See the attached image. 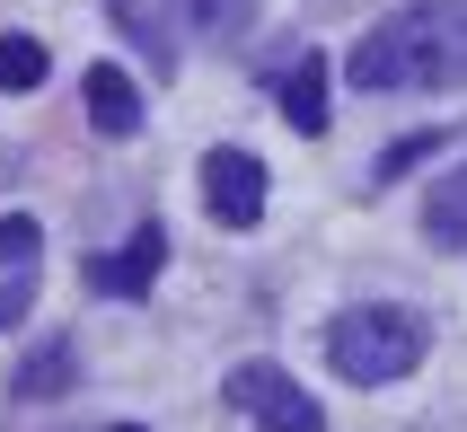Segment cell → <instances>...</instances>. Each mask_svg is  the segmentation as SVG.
<instances>
[{"label":"cell","instance_id":"obj_6","mask_svg":"<svg viewBox=\"0 0 467 432\" xmlns=\"http://www.w3.org/2000/svg\"><path fill=\"white\" fill-rule=\"evenodd\" d=\"M79 106H88V124H98L106 142H132V132H141V89L124 79V62H88Z\"/></svg>","mask_w":467,"mask_h":432},{"label":"cell","instance_id":"obj_8","mask_svg":"<svg viewBox=\"0 0 467 432\" xmlns=\"http://www.w3.org/2000/svg\"><path fill=\"white\" fill-rule=\"evenodd\" d=\"M283 115H291V132H327V53H300V71L283 79Z\"/></svg>","mask_w":467,"mask_h":432},{"label":"cell","instance_id":"obj_10","mask_svg":"<svg viewBox=\"0 0 467 432\" xmlns=\"http://www.w3.org/2000/svg\"><path fill=\"white\" fill-rule=\"evenodd\" d=\"M423 229H432V248H467V159L450 168L441 185H432V212H423Z\"/></svg>","mask_w":467,"mask_h":432},{"label":"cell","instance_id":"obj_4","mask_svg":"<svg viewBox=\"0 0 467 432\" xmlns=\"http://www.w3.org/2000/svg\"><path fill=\"white\" fill-rule=\"evenodd\" d=\"M203 212L221 229H256L265 221V159L256 151H203Z\"/></svg>","mask_w":467,"mask_h":432},{"label":"cell","instance_id":"obj_1","mask_svg":"<svg viewBox=\"0 0 467 432\" xmlns=\"http://www.w3.org/2000/svg\"><path fill=\"white\" fill-rule=\"evenodd\" d=\"M344 79L362 98H389V89H467V0H415L379 18L353 45Z\"/></svg>","mask_w":467,"mask_h":432},{"label":"cell","instance_id":"obj_7","mask_svg":"<svg viewBox=\"0 0 467 432\" xmlns=\"http://www.w3.org/2000/svg\"><path fill=\"white\" fill-rule=\"evenodd\" d=\"M79 380V353H71V335H45L36 353L18 362V397L36 406V397H62V388Z\"/></svg>","mask_w":467,"mask_h":432},{"label":"cell","instance_id":"obj_5","mask_svg":"<svg viewBox=\"0 0 467 432\" xmlns=\"http://www.w3.org/2000/svg\"><path fill=\"white\" fill-rule=\"evenodd\" d=\"M159 265H168V229L141 221V229H132V248L88 256V291H106V300H141V291L159 282Z\"/></svg>","mask_w":467,"mask_h":432},{"label":"cell","instance_id":"obj_13","mask_svg":"<svg viewBox=\"0 0 467 432\" xmlns=\"http://www.w3.org/2000/svg\"><path fill=\"white\" fill-rule=\"evenodd\" d=\"M432 151H441V124H432V132H406V142H397V151L370 168V185H389V177H406V168H423Z\"/></svg>","mask_w":467,"mask_h":432},{"label":"cell","instance_id":"obj_9","mask_svg":"<svg viewBox=\"0 0 467 432\" xmlns=\"http://www.w3.org/2000/svg\"><path fill=\"white\" fill-rule=\"evenodd\" d=\"M185 36H203V45H230V36H247L256 26V0H177Z\"/></svg>","mask_w":467,"mask_h":432},{"label":"cell","instance_id":"obj_11","mask_svg":"<svg viewBox=\"0 0 467 432\" xmlns=\"http://www.w3.org/2000/svg\"><path fill=\"white\" fill-rule=\"evenodd\" d=\"M45 45H36V36H18V26H9V36H0V89H9V98H26V89H45Z\"/></svg>","mask_w":467,"mask_h":432},{"label":"cell","instance_id":"obj_14","mask_svg":"<svg viewBox=\"0 0 467 432\" xmlns=\"http://www.w3.org/2000/svg\"><path fill=\"white\" fill-rule=\"evenodd\" d=\"M26 309H36V265H18V274L0 282V327H18Z\"/></svg>","mask_w":467,"mask_h":432},{"label":"cell","instance_id":"obj_15","mask_svg":"<svg viewBox=\"0 0 467 432\" xmlns=\"http://www.w3.org/2000/svg\"><path fill=\"white\" fill-rule=\"evenodd\" d=\"M115 432H141V424H115Z\"/></svg>","mask_w":467,"mask_h":432},{"label":"cell","instance_id":"obj_3","mask_svg":"<svg viewBox=\"0 0 467 432\" xmlns=\"http://www.w3.org/2000/svg\"><path fill=\"white\" fill-rule=\"evenodd\" d=\"M221 397H230V406H247V424H256V432H327L317 397L291 380L283 362H238Z\"/></svg>","mask_w":467,"mask_h":432},{"label":"cell","instance_id":"obj_12","mask_svg":"<svg viewBox=\"0 0 467 432\" xmlns=\"http://www.w3.org/2000/svg\"><path fill=\"white\" fill-rule=\"evenodd\" d=\"M36 248H45V229L26 221V212H9V221H0V274H18V265H36Z\"/></svg>","mask_w":467,"mask_h":432},{"label":"cell","instance_id":"obj_2","mask_svg":"<svg viewBox=\"0 0 467 432\" xmlns=\"http://www.w3.org/2000/svg\"><path fill=\"white\" fill-rule=\"evenodd\" d=\"M423 353H432V335H423L415 309H397V300L344 309L336 327H327V362H336L353 388H389V380H406Z\"/></svg>","mask_w":467,"mask_h":432}]
</instances>
